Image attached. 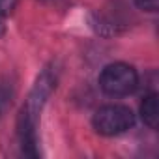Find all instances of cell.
I'll use <instances>...</instances> for the list:
<instances>
[{
	"mask_svg": "<svg viewBox=\"0 0 159 159\" xmlns=\"http://www.w3.org/2000/svg\"><path fill=\"white\" fill-rule=\"evenodd\" d=\"M92 125L96 133L103 137H116L129 131L135 125V112L127 105H103L92 116Z\"/></svg>",
	"mask_w": 159,
	"mask_h": 159,
	"instance_id": "cell-3",
	"label": "cell"
},
{
	"mask_svg": "<svg viewBox=\"0 0 159 159\" xmlns=\"http://www.w3.org/2000/svg\"><path fill=\"white\" fill-rule=\"evenodd\" d=\"M140 118L150 129H157L159 125V96L150 92L140 101Z\"/></svg>",
	"mask_w": 159,
	"mask_h": 159,
	"instance_id": "cell-4",
	"label": "cell"
},
{
	"mask_svg": "<svg viewBox=\"0 0 159 159\" xmlns=\"http://www.w3.org/2000/svg\"><path fill=\"white\" fill-rule=\"evenodd\" d=\"M17 2H19V0H0V19L10 17L15 11Z\"/></svg>",
	"mask_w": 159,
	"mask_h": 159,
	"instance_id": "cell-5",
	"label": "cell"
},
{
	"mask_svg": "<svg viewBox=\"0 0 159 159\" xmlns=\"http://www.w3.org/2000/svg\"><path fill=\"white\" fill-rule=\"evenodd\" d=\"M98 83L103 94L111 98H125L139 88V71L131 64L112 62L101 69Z\"/></svg>",
	"mask_w": 159,
	"mask_h": 159,
	"instance_id": "cell-2",
	"label": "cell"
},
{
	"mask_svg": "<svg viewBox=\"0 0 159 159\" xmlns=\"http://www.w3.org/2000/svg\"><path fill=\"white\" fill-rule=\"evenodd\" d=\"M135 6L142 11H157V0H135Z\"/></svg>",
	"mask_w": 159,
	"mask_h": 159,
	"instance_id": "cell-6",
	"label": "cell"
},
{
	"mask_svg": "<svg viewBox=\"0 0 159 159\" xmlns=\"http://www.w3.org/2000/svg\"><path fill=\"white\" fill-rule=\"evenodd\" d=\"M58 86V69L51 64L41 69V73L36 77V81L25 98L19 116H17V137L19 144L25 155L28 157H39V139H38V129H39V118L41 112L51 98V94Z\"/></svg>",
	"mask_w": 159,
	"mask_h": 159,
	"instance_id": "cell-1",
	"label": "cell"
}]
</instances>
